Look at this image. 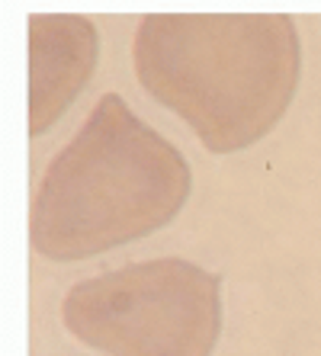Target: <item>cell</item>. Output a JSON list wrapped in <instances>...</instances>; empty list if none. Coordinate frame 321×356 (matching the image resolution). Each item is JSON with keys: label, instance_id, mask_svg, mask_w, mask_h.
Instances as JSON below:
<instances>
[{"label": "cell", "instance_id": "3957f363", "mask_svg": "<svg viewBox=\"0 0 321 356\" xmlns=\"http://www.w3.org/2000/svg\"><path fill=\"white\" fill-rule=\"evenodd\" d=\"M65 324L109 356H212L222 331V280L180 257L141 260L65 296Z\"/></svg>", "mask_w": 321, "mask_h": 356}, {"label": "cell", "instance_id": "7a4b0ae2", "mask_svg": "<svg viewBox=\"0 0 321 356\" xmlns=\"http://www.w3.org/2000/svg\"><path fill=\"white\" fill-rule=\"evenodd\" d=\"M189 186L180 151L119 93H103L42 174L33 248L49 260H84L148 238L183 209Z\"/></svg>", "mask_w": 321, "mask_h": 356}, {"label": "cell", "instance_id": "277c9868", "mask_svg": "<svg viewBox=\"0 0 321 356\" xmlns=\"http://www.w3.org/2000/svg\"><path fill=\"white\" fill-rule=\"evenodd\" d=\"M97 65V29L84 17L29 19V132L39 135L77 97Z\"/></svg>", "mask_w": 321, "mask_h": 356}, {"label": "cell", "instance_id": "6da1fadb", "mask_svg": "<svg viewBox=\"0 0 321 356\" xmlns=\"http://www.w3.org/2000/svg\"><path fill=\"white\" fill-rule=\"evenodd\" d=\"M145 90L228 154L264 138L292 103L302 45L283 13H148L135 33Z\"/></svg>", "mask_w": 321, "mask_h": 356}]
</instances>
